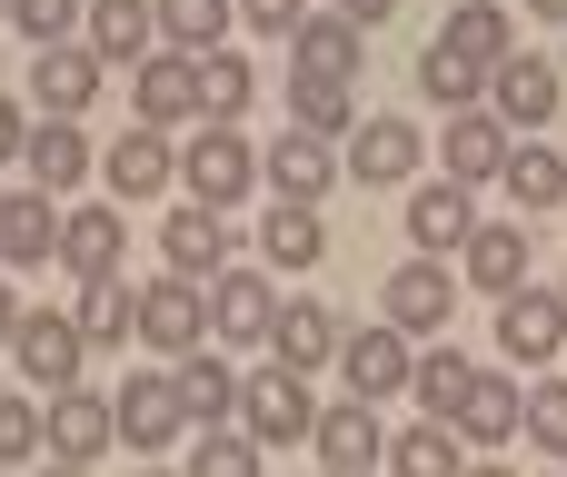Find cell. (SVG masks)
Wrapping results in <instances>:
<instances>
[{
  "instance_id": "1",
  "label": "cell",
  "mask_w": 567,
  "mask_h": 477,
  "mask_svg": "<svg viewBox=\"0 0 567 477\" xmlns=\"http://www.w3.org/2000/svg\"><path fill=\"white\" fill-rule=\"evenodd\" d=\"M179 179H189L199 209H239V199L259 189V149H249L229 120H199V139L179 149Z\"/></svg>"
},
{
  "instance_id": "2",
  "label": "cell",
  "mask_w": 567,
  "mask_h": 477,
  "mask_svg": "<svg viewBox=\"0 0 567 477\" xmlns=\"http://www.w3.org/2000/svg\"><path fill=\"white\" fill-rule=\"evenodd\" d=\"M239 428H249L259 448H299V438H319V398H309V379H299V369H259V379L239 388Z\"/></svg>"
},
{
  "instance_id": "3",
  "label": "cell",
  "mask_w": 567,
  "mask_h": 477,
  "mask_svg": "<svg viewBox=\"0 0 567 477\" xmlns=\"http://www.w3.org/2000/svg\"><path fill=\"white\" fill-rule=\"evenodd\" d=\"M140 339L159 349V359H189V349H209V289L199 279H150L140 289Z\"/></svg>"
},
{
  "instance_id": "4",
  "label": "cell",
  "mask_w": 567,
  "mask_h": 477,
  "mask_svg": "<svg viewBox=\"0 0 567 477\" xmlns=\"http://www.w3.org/2000/svg\"><path fill=\"white\" fill-rule=\"evenodd\" d=\"M10 359H20V379H30L40 398H60V388H80L90 329H80V319H50V309H30V319H20V339H10Z\"/></svg>"
},
{
  "instance_id": "5",
  "label": "cell",
  "mask_w": 567,
  "mask_h": 477,
  "mask_svg": "<svg viewBox=\"0 0 567 477\" xmlns=\"http://www.w3.org/2000/svg\"><path fill=\"white\" fill-rule=\"evenodd\" d=\"M130 110H140L150 129H169V120H209L199 60H189V50H159V60H140V70H130Z\"/></svg>"
},
{
  "instance_id": "6",
  "label": "cell",
  "mask_w": 567,
  "mask_h": 477,
  "mask_svg": "<svg viewBox=\"0 0 567 477\" xmlns=\"http://www.w3.org/2000/svg\"><path fill=\"white\" fill-rule=\"evenodd\" d=\"M100 70H110V60H100L90 40H50V50L30 60V90H40L50 120H80V110L100 100Z\"/></svg>"
},
{
  "instance_id": "7",
  "label": "cell",
  "mask_w": 567,
  "mask_h": 477,
  "mask_svg": "<svg viewBox=\"0 0 567 477\" xmlns=\"http://www.w3.org/2000/svg\"><path fill=\"white\" fill-rule=\"evenodd\" d=\"M339 369H349V388H359V398H399V388L419 379L409 329H389V319H379V329H349V339H339Z\"/></svg>"
},
{
  "instance_id": "8",
  "label": "cell",
  "mask_w": 567,
  "mask_h": 477,
  "mask_svg": "<svg viewBox=\"0 0 567 477\" xmlns=\"http://www.w3.org/2000/svg\"><path fill=\"white\" fill-rule=\"evenodd\" d=\"M498 349L508 359H558L567 349V289H508L498 299Z\"/></svg>"
},
{
  "instance_id": "9",
  "label": "cell",
  "mask_w": 567,
  "mask_h": 477,
  "mask_svg": "<svg viewBox=\"0 0 567 477\" xmlns=\"http://www.w3.org/2000/svg\"><path fill=\"white\" fill-rule=\"evenodd\" d=\"M488 110H498L508 129H528V139H538V129L558 120V70H548V60H518V50H508V60L488 70Z\"/></svg>"
},
{
  "instance_id": "10",
  "label": "cell",
  "mask_w": 567,
  "mask_h": 477,
  "mask_svg": "<svg viewBox=\"0 0 567 477\" xmlns=\"http://www.w3.org/2000/svg\"><path fill=\"white\" fill-rule=\"evenodd\" d=\"M409 239H419V259H449V249H468V239H478L468 179H429V189H409Z\"/></svg>"
},
{
  "instance_id": "11",
  "label": "cell",
  "mask_w": 567,
  "mask_h": 477,
  "mask_svg": "<svg viewBox=\"0 0 567 477\" xmlns=\"http://www.w3.org/2000/svg\"><path fill=\"white\" fill-rule=\"evenodd\" d=\"M379 309H389V329H409V339H429V329H449V309H458V279L439 269V259H409L389 289H379Z\"/></svg>"
},
{
  "instance_id": "12",
  "label": "cell",
  "mask_w": 567,
  "mask_h": 477,
  "mask_svg": "<svg viewBox=\"0 0 567 477\" xmlns=\"http://www.w3.org/2000/svg\"><path fill=\"white\" fill-rule=\"evenodd\" d=\"M110 408H120V438H130L140 458H159V448L189 428V408H179V369H169V379H130Z\"/></svg>"
},
{
  "instance_id": "13",
  "label": "cell",
  "mask_w": 567,
  "mask_h": 477,
  "mask_svg": "<svg viewBox=\"0 0 567 477\" xmlns=\"http://www.w3.org/2000/svg\"><path fill=\"white\" fill-rule=\"evenodd\" d=\"M508 149H518V129H508L498 110H458V120H449V139H439L449 179H468V189H478V179H498V169H508Z\"/></svg>"
},
{
  "instance_id": "14",
  "label": "cell",
  "mask_w": 567,
  "mask_h": 477,
  "mask_svg": "<svg viewBox=\"0 0 567 477\" xmlns=\"http://www.w3.org/2000/svg\"><path fill=\"white\" fill-rule=\"evenodd\" d=\"M209 329L239 339V349L269 339V329H279V289H269L259 269H219V279H209Z\"/></svg>"
},
{
  "instance_id": "15",
  "label": "cell",
  "mask_w": 567,
  "mask_h": 477,
  "mask_svg": "<svg viewBox=\"0 0 567 477\" xmlns=\"http://www.w3.org/2000/svg\"><path fill=\"white\" fill-rule=\"evenodd\" d=\"M110 438H120V408H110V398H90V388H60V398H50V458H60V468H90Z\"/></svg>"
},
{
  "instance_id": "16",
  "label": "cell",
  "mask_w": 567,
  "mask_h": 477,
  "mask_svg": "<svg viewBox=\"0 0 567 477\" xmlns=\"http://www.w3.org/2000/svg\"><path fill=\"white\" fill-rule=\"evenodd\" d=\"M289 60H299V80H359V20L349 10H309L289 30Z\"/></svg>"
},
{
  "instance_id": "17",
  "label": "cell",
  "mask_w": 567,
  "mask_h": 477,
  "mask_svg": "<svg viewBox=\"0 0 567 477\" xmlns=\"http://www.w3.org/2000/svg\"><path fill=\"white\" fill-rule=\"evenodd\" d=\"M100 169H110V189H120V199H159V189L179 179V149H169V129H150V120H140V129H120V149H110Z\"/></svg>"
},
{
  "instance_id": "18",
  "label": "cell",
  "mask_w": 567,
  "mask_h": 477,
  "mask_svg": "<svg viewBox=\"0 0 567 477\" xmlns=\"http://www.w3.org/2000/svg\"><path fill=\"white\" fill-rule=\"evenodd\" d=\"M339 169H349V159H329V139H309V129H279V139L259 149V179H269L279 199H319Z\"/></svg>"
},
{
  "instance_id": "19",
  "label": "cell",
  "mask_w": 567,
  "mask_h": 477,
  "mask_svg": "<svg viewBox=\"0 0 567 477\" xmlns=\"http://www.w3.org/2000/svg\"><path fill=\"white\" fill-rule=\"evenodd\" d=\"M159 249H169V269L179 279H219L229 269V209H169V229H159Z\"/></svg>"
},
{
  "instance_id": "20",
  "label": "cell",
  "mask_w": 567,
  "mask_h": 477,
  "mask_svg": "<svg viewBox=\"0 0 567 477\" xmlns=\"http://www.w3.org/2000/svg\"><path fill=\"white\" fill-rule=\"evenodd\" d=\"M339 339H349V329H339V309H329V299H289V309H279V329H269L279 369H299V379H309V369H329V359H339Z\"/></svg>"
},
{
  "instance_id": "21",
  "label": "cell",
  "mask_w": 567,
  "mask_h": 477,
  "mask_svg": "<svg viewBox=\"0 0 567 477\" xmlns=\"http://www.w3.org/2000/svg\"><path fill=\"white\" fill-rule=\"evenodd\" d=\"M319 458H329V468H379V458H389L379 398H329V408H319Z\"/></svg>"
},
{
  "instance_id": "22",
  "label": "cell",
  "mask_w": 567,
  "mask_h": 477,
  "mask_svg": "<svg viewBox=\"0 0 567 477\" xmlns=\"http://www.w3.org/2000/svg\"><path fill=\"white\" fill-rule=\"evenodd\" d=\"M429 159V139H419V120H359V139H349V169L369 179V189H389V179H409Z\"/></svg>"
},
{
  "instance_id": "23",
  "label": "cell",
  "mask_w": 567,
  "mask_h": 477,
  "mask_svg": "<svg viewBox=\"0 0 567 477\" xmlns=\"http://www.w3.org/2000/svg\"><path fill=\"white\" fill-rule=\"evenodd\" d=\"M20 169H30V189L70 199V189L90 179V139H80V120H40V129H30V149H20Z\"/></svg>"
},
{
  "instance_id": "24",
  "label": "cell",
  "mask_w": 567,
  "mask_h": 477,
  "mask_svg": "<svg viewBox=\"0 0 567 477\" xmlns=\"http://www.w3.org/2000/svg\"><path fill=\"white\" fill-rule=\"evenodd\" d=\"M239 388H249V379H239L229 359H209V349L179 359V408H189V428H229V418H239Z\"/></svg>"
},
{
  "instance_id": "25",
  "label": "cell",
  "mask_w": 567,
  "mask_h": 477,
  "mask_svg": "<svg viewBox=\"0 0 567 477\" xmlns=\"http://www.w3.org/2000/svg\"><path fill=\"white\" fill-rule=\"evenodd\" d=\"M449 428H458V438H478V448H498V438H518V428H528V388L478 369V388L458 398V418H449Z\"/></svg>"
},
{
  "instance_id": "26",
  "label": "cell",
  "mask_w": 567,
  "mask_h": 477,
  "mask_svg": "<svg viewBox=\"0 0 567 477\" xmlns=\"http://www.w3.org/2000/svg\"><path fill=\"white\" fill-rule=\"evenodd\" d=\"M40 259H60V209L50 189H20L0 209V269H40Z\"/></svg>"
},
{
  "instance_id": "27",
  "label": "cell",
  "mask_w": 567,
  "mask_h": 477,
  "mask_svg": "<svg viewBox=\"0 0 567 477\" xmlns=\"http://www.w3.org/2000/svg\"><path fill=\"white\" fill-rule=\"evenodd\" d=\"M80 30H90V50H100V60H130V70H140V60H150V40H159V0H90V20H80Z\"/></svg>"
},
{
  "instance_id": "28",
  "label": "cell",
  "mask_w": 567,
  "mask_h": 477,
  "mask_svg": "<svg viewBox=\"0 0 567 477\" xmlns=\"http://www.w3.org/2000/svg\"><path fill=\"white\" fill-rule=\"evenodd\" d=\"M60 259L80 279H120V209H70L60 219Z\"/></svg>"
},
{
  "instance_id": "29",
  "label": "cell",
  "mask_w": 567,
  "mask_h": 477,
  "mask_svg": "<svg viewBox=\"0 0 567 477\" xmlns=\"http://www.w3.org/2000/svg\"><path fill=\"white\" fill-rule=\"evenodd\" d=\"M259 249H269L279 269H319V259H329V229H319V199H279V209H269V229H259Z\"/></svg>"
},
{
  "instance_id": "30",
  "label": "cell",
  "mask_w": 567,
  "mask_h": 477,
  "mask_svg": "<svg viewBox=\"0 0 567 477\" xmlns=\"http://www.w3.org/2000/svg\"><path fill=\"white\" fill-rule=\"evenodd\" d=\"M439 40H449L458 60H478V70H498V60H508V0H458Z\"/></svg>"
},
{
  "instance_id": "31",
  "label": "cell",
  "mask_w": 567,
  "mask_h": 477,
  "mask_svg": "<svg viewBox=\"0 0 567 477\" xmlns=\"http://www.w3.org/2000/svg\"><path fill=\"white\" fill-rule=\"evenodd\" d=\"M419 90H429L449 120H458V110H488V100H478V90H488V70H478V60H458L449 40H429V50H419Z\"/></svg>"
},
{
  "instance_id": "32",
  "label": "cell",
  "mask_w": 567,
  "mask_h": 477,
  "mask_svg": "<svg viewBox=\"0 0 567 477\" xmlns=\"http://www.w3.org/2000/svg\"><path fill=\"white\" fill-rule=\"evenodd\" d=\"M458 259H468V279H478L488 299H508V289H528V229H478V239H468Z\"/></svg>"
},
{
  "instance_id": "33",
  "label": "cell",
  "mask_w": 567,
  "mask_h": 477,
  "mask_svg": "<svg viewBox=\"0 0 567 477\" xmlns=\"http://www.w3.org/2000/svg\"><path fill=\"white\" fill-rule=\"evenodd\" d=\"M80 329H90V349H120L130 329H140V289L130 279H80V309H70Z\"/></svg>"
},
{
  "instance_id": "34",
  "label": "cell",
  "mask_w": 567,
  "mask_h": 477,
  "mask_svg": "<svg viewBox=\"0 0 567 477\" xmlns=\"http://www.w3.org/2000/svg\"><path fill=\"white\" fill-rule=\"evenodd\" d=\"M498 179L518 189V209H558V199H567V149H548V139H518Z\"/></svg>"
},
{
  "instance_id": "35",
  "label": "cell",
  "mask_w": 567,
  "mask_h": 477,
  "mask_svg": "<svg viewBox=\"0 0 567 477\" xmlns=\"http://www.w3.org/2000/svg\"><path fill=\"white\" fill-rule=\"evenodd\" d=\"M229 20H239V0H159V40L189 50V60H209Z\"/></svg>"
},
{
  "instance_id": "36",
  "label": "cell",
  "mask_w": 567,
  "mask_h": 477,
  "mask_svg": "<svg viewBox=\"0 0 567 477\" xmlns=\"http://www.w3.org/2000/svg\"><path fill=\"white\" fill-rule=\"evenodd\" d=\"M389 468H399V477H468V458H458V428H449V418H429V428L389 438Z\"/></svg>"
},
{
  "instance_id": "37",
  "label": "cell",
  "mask_w": 567,
  "mask_h": 477,
  "mask_svg": "<svg viewBox=\"0 0 567 477\" xmlns=\"http://www.w3.org/2000/svg\"><path fill=\"white\" fill-rule=\"evenodd\" d=\"M349 120H359L349 80H289V129H309V139H339Z\"/></svg>"
},
{
  "instance_id": "38",
  "label": "cell",
  "mask_w": 567,
  "mask_h": 477,
  "mask_svg": "<svg viewBox=\"0 0 567 477\" xmlns=\"http://www.w3.org/2000/svg\"><path fill=\"white\" fill-rule=\"evenodd\" d=\"M468 388H478V369H468L458 349H429V359H419V379H409V398H419L429 418H458V398H468Z\"/></svg>"
},
{
  "instance_id": "39",
  "label": "cell",
  "mask_w": 567,
  "mask_h": 477,
  "mask_svg": "<svg viewBox=\"0 0 567 477\" xmlns=\"http://www.w3.org/2000/svg\"><path fill=\"white\" fill-rule=\"evenodd\" d=\"M179 477H259V438L249 428H199V448H189Z\"/></svg>"
},
{
  "instance_id": "40",
  "label": "cell",
  "mask_w": 567,
  "mask_h": 477,
  "mask_svg": "<svg viewBox=\"0 0 567 477\" xmlns=\"http://www.w3.org/2000/svg\"><path fill=\"white\" fill-rule=\"evenodd\" d=\"M50 448V398H0V468H30Z\"/></svg>"
},
{
  "instance_id": "41",
  "label": "cell",
  "mask_w": 567,
  "mask_h": 477,
  "mask_svg": "<svg viewBox=\"0 0 567 477\" xmlns=\"http://www.w3.org/2000/svg\"><path fill=\"white\" fill-rule=\"evenodd\" d=\"M199 90H209V120H239L249 90H259V70H249L239 50H209V60H199Z\"/></svg>"
},
{
  "instance_id": "42",
  "label": "cell",
  "mask_w": 567,
  "mask_h": 477,
  "mask_svg": "<svg viewBox=\"0 0 567 477\" xmlns=\"http://www.w3.org/2000/svg\"><path fill=\"white\" fill-rule=\"evenodd\" d=\"M528 448L567 458V379H538V388H528Z\"/></svg>"
},
{
  "instance_id": "43",
  "label": "cell",
  "mask_w": 567,
  "mask_h": 477,
  "mask_svg": "<svg viewBox=\"0 0 567 477\" xmlns=\"http://www.w3.org/2000/svg\"><path fill=\"white\" fill-rule=\"evenodd\" d=\"M10 20H20V30L50 50V40H70V30L90 20V0H10Z\"/></svg>"
},
{
  "instance_id": "44",
  "label": "cell",
  "mask_w": 567,
  "mask_h": 477,
  "mask_svg": "<svg viewBox=\"0 0 567 477\" xmlns=\"http://www.w3.org/2000/svg\"><path fill=\"white\" fill-rule=\"evenodd\" d=\"M239 20H249V30H279V40H289V30L309 20V0H239Z\"/></svg>"
},
{
  "instance_id": "45",
  "label": "cell",
  "mask_w": 567,
  "mask_h": 477,
  "mask_svg": "<svg viewBox=\"0 0 567 477\" xmlns=\"http://www.w3.org/2000/svg\"><path fill=\"white\" fill-rule=\"evenodd\" d=\"M20 149H30V120H20V110L0 100V159H20Z\"/></svg>"
},
{
  "instance_id": "46",
  "label": "cell",
  "mask_w": 567,
  "mask_h": 477,
  "mask_svg": "<svg viewBox=\"0 0 567 477\" xmlns=\"http://www.w3.org/2000/svg\"><path fill=\"white\" fill-rule=\"evenodd\" d=\"M339 10H349V20H359V30H379V20H389V10H399V0H339Z\"/></svg>"
},
{
  "instance_id": "47",
  "label": "cell",
  "mask_w": 567,
  "mask_h": 477,
  "mask_svg": "<svg viewBox=\"0 0 567 477\" xmlns=\"http://www.w3.org/2000/svg\"><path fill=\"white\" fill-rule=\"evenodd\" d=\"M20 319H30V309H20V299H10V279H0V349L20 339Z\"/></svg>"
},
{
  "instance_id": "48",
  "label": "cell",
  "mask_w": 567,
  "mask_h": 477,
  "mask_svg": "<svg viewBox=\"0 0 567 477\" xmlns=\"http://www.w3.org/2000/svg\"><path fill=\"white\" fill-rule=\"evenodd\" d=\"M528 10H538V20H567V0H528Z\"/></svg>"
},
{
  "instance_id": "49",
  "label": "cell",
  "mask_w": 567,
  "mask_h": 477,
  "mask_svg": "<svg viewBox=\"0 0 567 477\" xmlns=\"http://www.w3.org/2000/svg\"><path fill=\"white\" fill-rule=\"evenodd\" d=\"M50 477H90V468H60V458H50Z\"/></svg>"
},
{
  "instance_id": "50",
  "label": "cell",
  "mask_w": 567,
  "mask_h": 477,
  "mask_svg": "<svg viewBox=\"0 0 567 477\" xmlns=\"http://www.w3.org/2000/svg\"><path fill=\"white\" fill-rule=\"evenodd\" d=\"M468 477H508V468H468Z\"/></svg>"
},
{
  "instance_id": "51",
  "label": "cell",
  "mask_w": 567,
  "mask_h": 477,
  "mask_svg": "<svg viewBox=\"0 0 567 477\" xmlns=\"http://www.w3.org/2000/svg\"><path fill=\"white\" fill-rule=\"evenodd\" d=\"M329 477H369V468H329Z\"/></svg>"
},
{
  "instance_id": "52",
  "label": "cell",
  "mask_w": 567,
  "mask_h": 477,
  "mask_svg": "<svg viewBox=\"0 0 567 477\" xmlns=\"http://www.w3.org/2000/svg\"><path fill=\"white\" fill-rule=\"evenodd\" d=\"M0 20H10V0H0Z\"/></svg>"
},
{
  "instance_id": "53",
  "label": "cell",
  "mask_w": 567,
  "mask_h": 477,
  "mask_svg": "<svg viewBox=\"0 0 567 477\" xmlns=\"http://www.w3.org/2000/svg\"><path fill=\"white\" fill-rule=\"evenodd\" d=\"M150 477H169V468H150Z\"/></svg>"
},
{
  "instance_id": "54",
  "label": "cell",
  "mask_w": 567,
  "mask_h": 477,
  "mask_svg": "<svg viewBox=\"0 0 567 477\" xmlns=\"http://www.w3.org/2000/svg\"><path fill=\"white\" fill-rule=\"evenodd\" d=\"M0 209H10V199H0Z\"/></svg>"
}]
</instances>
